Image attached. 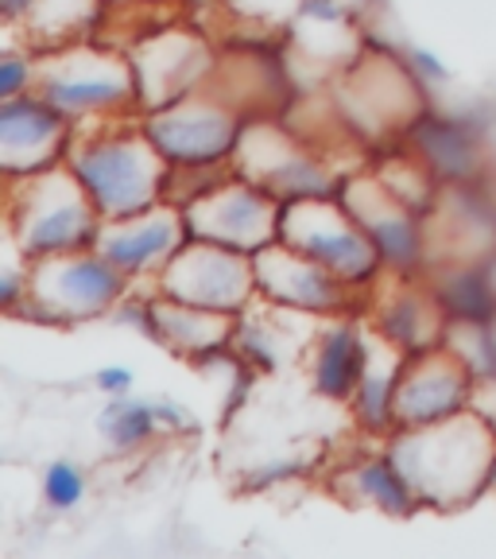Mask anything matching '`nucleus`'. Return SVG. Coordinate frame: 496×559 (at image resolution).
Returning a JSON list of instances; mask_svg holds the SVG:
<instances>
[{
  "instance_id": "obj_33",
  "label": "nucleus",
  "mask_w": 496,
  "mask_h": 559,
  "mask_svg": "<svg viewBox=\"0 0 496 559\" xmlns=\"http://www.w3.org/2000/svg\"><path fill=\"white\" fill-rule=\"evenodd\" d=\"M403 59H408V67L415 70L423 82H446V79H450L446 62L438 59L435 51H427V47H408V51H403Z\"/></svg>"
},
{
  "instance_id": "obj_28",
  "label": "nucleus",
  "mask_w": 496,
  "mask_h": 559,
  "mask_svg": "<svg viewBox=\"0 0 496 559\" xmlns=\"http://www.w3.org/2000/svg\"><path fill=\"white\" fill-rule=\"evenodd\" d=\"M97 428H101L105 443L113 447V451H140V447H148L152 439L159 436V412L156 401H132L129 393L124 396H109V404L101 408L97 416Z\"/></svg>"
},
{
  "instance_id": "obj_26",
  "label": "nucleus",
  "mask_w": 496,
  "mask_h": 559,
  "mask_svg": "<svg viewBox=\"0 0 496 559\" xmlns=\"http://www.w3.org/2000/svg\"><path fill=\"white\" fill-rule=\"evenodd\" d=\"M109 12V0H32L20 20L24 27V47L35 55L55 51V47L97 39Z\"/></svg>"
},
{
  "instance_id": "obj_4",
  "label": "nucleus",
  "mask_w": 496,
  "mask_h": 559,
  "mask_svg": "<svg viewBox=\"0 0 496 559\" xmlns=\"http://www.w3.org/2000/svg\"><path fill=\"white\" fill-rule=\"evenodd\" d=\"M330 102L361 144H403L419 117L431 114L419 74L408 59L368 51L338 79H330Z\"/></svg>"
},
{
  "instance_id": "obj_6",
  "label": "nucleus",
  "mask_w": 496,
  "mask_h": 559,
  "mask_svg": "<svg viewBox=\"0 0 496 559\" xmlns=\"http://www.w3.org/2000/svg\"><path fill=\"white\" fill-rule=\"evenodd\" d=\"M233 171L279 202L338 194L353 171L330 167V152L291 129L283 117H249L233 148Z\"/></svg>"
},
{
  "instance_id": "obj_34",
  "label": "nucleus",
  "mask_w": 496,
  "mask_h": 559,
  "mask_svg": "<svg viewBox=\"0 0 496 559\" xmlns=\"http://www.w3.org/2000/svg\"><path fill=\"white\" fill-rule=\"evenodd\" d=\"M132 381H136V377H132L129 366H105L94 373V384L105 396H124L132 389Z\"/></svg>"
},
{
  "instance_id": "obj_2",
  "label": "nucleus",
  "mask_w": 496,
  "mask_h": 559,
  "mask_svg": "<svg viewBox=\"0 0 496 559\" xmlns=\"http://www.w3.org/2000/svg\"><path fill=\"white\" fill-rule=\"evenodd\" d=\"M113 117L121 114L78 117L66 164L78 171L101 218H129L167 199L171 164L144 129V114L136 124H109Z\"/></svg>"
},
{
  "instance_id": "obj_1",
  "label": "nucleus",
  "mask_w": 496,
  "mask_h": 559,
  "mask_svg": "<svg viewBox=\"0 0 496 559\" xmlns=\"http://www.w3.org/2000/svg\"><path fill=\"white\" fill-rule=\"evenodd\" d=\"M392 463L415 489L419 506L453 513L473 506L481 493H488V474L496 459V431L481 412L465 408L458 416H446L423 428L392 431L388 443Z\"/></svg>"
},
{
  "instance_id": "obj_38",
  "label": "nucleus",
  "mask_w": 496,
  "mask_h": 559,
  "mask_svg": "<svg viewBox=\"0 0 496 559\" xmlns=\"http://www.w3.org/2000/svg\"><path fill=\"white\" fill-rule=\"evenodd\" d=\"M488 493H496V459H493V474H488Z\"/></svg>"
},
{
  "instance_id": "obj_27",
  "label": "nucleus",
  "mask_w": 496,
  "mask_h": 559,
  "mask_svg": "<svg viewBox=\"0 0 496 559\" xmlns=\"http://www.w3.org/2000/svg\"><path fill=\"white\" fill-rule=\"evenodd\" d=\"M431 292L438 296L450 319H473V323H493L496 314V284L488 276V264L473 261H435L423 264Z\"/></svg>"
},
{
  "instance_id": "obj_41",
  "label": "nucleus",
  "mask_w": 496,
  "mask_h": 559,
  "mask_svg": "<svg viewBox=\"0 0 496 559\" xmlns=\"http://www.w3.org/2000/svg\"><path fill=\"white\" fill-rule=\"evenodd\" d=\"M493 334H496V314H493Z\"/></svg>"
},
{
  "instance_id": "obj_39",
  "label": "nucleus",
  "mask_w": 496,
  "mask_h": 559,
  "mask_svg": "<svg viewBox=\"0 0 496 559\" xmlns=\"http://www.w3.org/2000/svg\"><path fill=\"white\" fill-rule=\"evenodd\" d=\"M488 276H493V284H496V257L488 261Z\"/></svg>"
},
{
  "instance_id": "obj_11",
  "label": "nucleus",
  "mask_w": 496,
  "mask_h": 559,
  "mask_svg": "<svg viewBox=\"0 0 496 559\" xmlns=\"http://www.w3.org/2000/svg\"><path fill=\"white\" fill-rule=\"evenodd\" d=\"M183 214H186V226H191V237L218 241L237 249V253L256 257L271 241H279L283 202L233 171L218 187H209L198 199L186 202Z\"/></svg>"
},
{
  "instance_id": "obj_17",
  "label": "nucleus",
  "mask_w": 496,
  "mask_h": 559,
  "mask_svg": "<svg viewBox=\"0 0 496 559\" xmlns=\"http://www.w3.org/2000/svg\"><path fill=\"white\" fill-rule=\"evenodd\" d=\"M473 396V377L462 361L453 358L446 346L411 354L403 366L400 389H396V431L400 428H423V424H438L446 416L470 408Z\"/></svg>"
},
{
  "instance_id": "obj_21",
  "label": "nucleus",
  "mask_w": 496,
  "mask_h": 559,
  "mask_svg": "<svg viewBox=\"0 0 496 559\" xmlns=\"http://www.w3.org/2000/svg\"><path fill=\"white\" fill-rule=\"evenodd\" d=\"M306 373H311L314 393L326 401H353L365 373V326L353 314H334L326 319L318 338L306 349Z\"/></svg>"
},
{
  "instance_id": "obj_20",
  "label": "nucleus",
  "mask_w": 496,
  "mask_h": 559,
  "mask_svg": "<svg viewBox=\"0 0 496 559\" xmlns=\"http://www.w3.org/2000/svg\"><path fill=\"white\" fill-rule=\"evenodd\" d=\"M311 319H318V314L279 307L271 299L256 296L237 314L233 354L249 361L256 373H279V369L295 366V361H306V349L318 338Z\"/></svg>"
},
{
  "instance_id": "obj_7",
  "label": "nucleus",
  "mask_w": 496,
  "mask_h": 559,
  "mask_svg": "<svg viewBox=\"0 0 496 559\" xmlns=\"http://www.w3.org/2000/svg\"><path fill=\"white\" fill-rule=\"evenodd\" d=\"M129 288L132 276H124L109 257L97 249H74L27 261V296L20 307L44 323L74 326L97 314H113Z\"/></svg>"
},
{
  "instance_id": "obj_23",
  "label": "nucleus",
  "mask_w": 496,
  "mask_h": 559,
  "mask_svg": "<svg viewBox=\"0 0 496 559\" xmlns=\"http://www.w3.org/2000/svg\"><path fill=\"white\" fill-rule=\"evenodd\" d=\"M411 354H403L392 338H384L373 323L365 326V373L349 408L353 419L361 424V431L368 436H392L396 431V389H400L403 366H408Z\"/></svg>"
},
{
  "instance_id": "obj_35",
  "label": "nucleus",
  "mask_w": 496,
  "mask_h": 559,
  "mask_svg": "<svg viewBox=\"0 0 496 559\" xmlns=\"http://www.w3.org/2000/svg\"><path fill=\"white\" fill-rule=\"evenodd\" d=\"M470 408H473V412H481V416L488 419V428L496 431V377H488V381H477V384H473Z\"/></svg>"
},
{
  "instance_id": "obj_32",
  "label": "nucleus",
  "mask_w": 496,
  "mask_h": 559,
  "mask_svg": "<svg viewBox=\"0 0 496 559\" xmlns=\"http://www.w3.org/2000/svg\"><path fill=\"white\" fill-rule=\"evenodd\" d=\"M35 90V51H4L0 59V102L24 97Z\"/></svg>"
},
{
  "instance_id": "obj_18",
  "label": "nucleus",
  "mask_w": 496,
  "mask_h": 559,
  "mask_svg": "<svg viewBox=\"0 0 496 559\" xmlns=\"http://www.w3.org/2000/svg\"><path fill=\"white\" fill-rule=\"evenodd\" d=\"M70 132H74V121L39 94L0 102V167H4V179L62 164L70 152Z\"/></svg>"
},
{
  "instance_id": "obj_8",
  "label": "nucleus",
  "mask_w": 496,
  "mask_h": 559,
  "mask_svg": "<svg viewBox=\"0 0 496 559\" xmlns=\"http://www.w3.org/2000/svg\"><path fill=\"white\" fill-rule=\"evenodd\" d=\"M279 241L306 253L311 261L326 264L334 276H341L361 292L373 288L376 276L384 272L380 249L338 194H311V199L283 202Z\"/></svg>"
},
{
  "instance_id": "obj_9",
  "label": "nucleus",
  "mask_w": 496,
  "mask_h": 559,
  "mask_svg": "<svg viewBox=\"0 0 496 559\" xmlns=\"http://www.w3.org/2000/svg\"><path fill=\"white\" fill-rule=\"evenodd\" d=\"M249 117L218 90L198 86L179 102L144 114V129L171 167H214L233 164V148Z\"/></svg>"
},
{
  "instance_id": "obj_3",
  "label": "nucleus",
  "mask_w": 496,
  "mask_h": 559,
  "mask_svg": "<svg viewBox=\"0 0 496 559\" xmlns=\"http://www.w3.org/2000/svg\"><path fill=\"white\" fill-rule=\"evenodd\" d=\"M97 229L101 210L66 159L32 175H9V237L27 261L94 249Z\"/></svg>"
},
{
  "instance_id": "obj_15",
  "label": "nucleus",
  "mask_w": 496,
  "mask_h": 559,
  "mask_svg": "<svg viewBox=\"0 0 496 559\" xmlns=\"http://www.w3.org/2000/svg\"><path fill=\"white\" fill-rule=\"evenodd\" d=\"M186 241H191V226H186L183 206L164 199L129 218H101L94 249L109 257L124 276L156 280Z\"/></svg>"
},
{
  "instance_id": "obj_12",
  "label": "nucleus",
  "mask_w": 496,
  "mask_h": 559,
  "mask_svg": "<svg viewBox=\"0 0 496 559\" xmlns=\"http://www.w3.org/2000/svg\"><path fill=\"white\" fill-rule=\"evenodd\" d=\"M129 59L132 70H136L140 109L152 114V109H164V105L186 97L191 90L206 86L214 79V70H218L221 55L194 27L167 24L144 35V39H136L129 47Z\"/></svg>"
},
{
  "instance_id": "obj_19",
  "label": "nucleus",
  "mask_w": 496,
  "mask_h": 559,
  "mask_svg": "<svg viewBox=\"0 0 496 559\" xmlns=\"http://www.w3.org/2000/svg\"><path fill=\"white\" fill-rule=\"evenodd\" d=\"M423 229L438 234L435 261H473L488 264L496 257V206L477 191V183H443L435 206L423 214Z\"/></svg>"
},
{
  "instance_id": "obj_29",
  "label": "nucleus",
  "mask_w": 496,
  "mask_h": 559,
  "mask_svg": "<svg viewBox=\"0 0 496 559\" xmlns=\"http://www.w3.org/2000/svg\"><path fill=\"white\" fill-rule=\"evenodd\" d=\"M443 346L470 369L473 384L496 377V334L493 323H473V319H450Z\"/></svg>"
},
{
  "instance_id": "obj_22",
  "label": "nucleus",
  "mask_w": 496,
  "mask_h": 559,
  "mask_svg": "<svg viewBox=\"0 0 496 559\" xmlns=\"http://www.w3.org/2000/svg\"><path fill=\"white\" fill-rule=\"evenodd\" d=\"M237 314L209 311V307L179 304L171 296H152V338L164 342L186 361H206L233 346Z\"/></svg>"
},
{
  "instance_id": "obj_24",
  "label": "nucleus",
  "mask_w": 496,
  "mask_h": 559,
  "mask_svg": "<svg viewBox=\"0 0 496 559\" xmlns=\"http://www.w3.org/2000/svg\"><path fill=\"white\" fill-rule=\"evenodd\" d=\"M403 144L438 175V183H477L485 167L477 129L453 117L423 114Z\"/></svg>"
},
{
  "instance_id": "obj_25",
  "label": "nucleus",
  "mask_w": 496,
  "mask_h": 559,
  "mask_svg": "<svg viewBox=\"0 0 496 559\" xmlns=\"http://www.w3.org/2000/svg\"><path fill=\"white\" fill-rule=\"evenodd\" d=\"M330 489L338 493V501L353 509H376V513L388 516H411L419 509L415 489L408 486V478L400 474L388 451L346 463L330 478Z\"/></svg>"
},
{
  "instance_id": "obj_13",
  "label": "nucleus",
  "mask_w": 496,
  "mask_h": 559,
  "mask_svg": "<svg viewBox=\"0 0 496 559\" xmlns=\"http://www.w3.org/2000/svg\"><path fill=\"white\" fill-rule=\"evenodd\" d=\"M253 264L261 296L279 307H295V311L318 314V319L358 314L368 307V292L346 284L326 264L311 261L306 253H299V249H291L283 241H271L268 249H261L253 257Z\"/></svg>"
},
{
  "instance_id": "obj_36",
  "label": "nucleus",
  "mask_w": 496,
  "mask_h": 559,
  "mask_svg": "<svg viewBox=\"0 0 496 559\" xmlns=\"http://www.w3.org/2000/svg\"><path fill=\"white\" fill-rule=\"evenodd\" d=\"M156 412H159V428H164V431H186V428H191V416H186L179 404L156 401Z\"/></svg>"
},
{
  "instance_id": "obj_37",
  "label": "nucleus",
  "mask_w": 496,
  "mask_h": 559,
  "mask_svg": "<svg viewBox=\"0 0 496 559\" xmlns=\"http://www.w3.org/2000/svg\"><path fill=\"white\" fill-rule=\"evenodd\" d=\"M27 4H32V0H4L0 9H4V20H9V24H20L24 12H27Z\"/></svg>"
},
{
  "instance_id": "obj_31",
  "label": "nucleus",
  "mask_w": 496,
  "mask_h": 559,
  "mask_svg": "<svg viewBox=\"0 0 496 559\" xmlns=\"http://www.w3.org/2000/svg\"><path fill=\"white\" fill-rule=\"evenodd\" d=\"M237 20L264 27H291L303 9V0H221Z\"/></svg>"
},
{
  "instance_id": "obj_14",
  "label": "nucleus",
  "mask_w": 496,
  "mask_h": 559,
  "mask_svg": "<svg viewBox=\"0 0 496 559\" xmlns=\"http://www.w3.org/2000/svg\"><path fill=\"white\" fill-rule=\"evenodd\" d=\"M338 199L349 206V214L365 226L373 245L380 249L384 269L396 272H419L423 257H427V229H423V214L415 206L392 194L376 179L373 167L353 171L341 183Z\"/></svg>"
},
{
  "instance_id": "obj_30",
  "label": "nucleus",
  "mask_w": 496,
  "mask_h": 559,
  "mask_svg": "<svg viewBox=\"0 0 496 559\" xmlns=\"http://www.w3.org/2000/svg\"><path fill=\"white\" fill-rule=\"evenodd\" d=\"M82 498H86V474L78 471L74 463L66 459H55L47 463L44 471V501L55 509V513H70V509H78Z\"/></svg>"
},
{
  "instance_id": "obj_10",
  "label": "nucleus",
  "mask_w": 496,
  "mask_h": 559,
  "mask_svg": "<svg viewBox=\"0 0 496 559\" xmlns=\"http://www.w3.org/2000/svg\"><path fill=\"white\" fill-rule=\"evenodd\" d=\"M156 292L179 299V304L241 314L261 296V284H256V264L249 253L191 237L156 276Z\"/></svg>"
},
{
  "instance_id": "obj_40",
  "label": "nucleus",
  "mask_w": 496,
  "mask_h": 559,
  "mask_svg": "<svg viewBox=\"0 0 496 559\" xmlns=\"http://www.w3.org/2000/svg\"><path fill=\"white\" fill-rule=\"evenodd\" d=\"M109 4H124V0H109Z\"/></svg>"
},
{
  "instance_id": "obj_16",
  "label": "nucleus",
  "mask_w": 496,
  "mask_h": 559,
  "mask_svg": "<svg viewBox=\"0 0 496 559\" xmlns=\"http://www.w3.org/2000/svg\"><path fill=\"white\" fill-rule=\"evenodd\" d=\"M392 272V280H384V272L376 276V284L368 288V323L392 338L403 354H423V349L443 346L450 314L443 311L438 296L431 292L427 280H419L415 272Z\"/></svg>"
},
{
  "instance_id": "obj_5",
  "label": "nucleus",
  "mask_w": 496,
  "mask_h": 559,
  "mask_svg": "<svg viewBox=\"0 0 496 559\" xmlns=\"http://www.w3.org/2000/svg\"><path fill=\"white\" fill-rule=\"evenodd\" d=\"M32 94L62 109L70 121L105 114H144L129 51L101 44V39H82V44L35 55Z\"/></svg>"
}]
</instances>
